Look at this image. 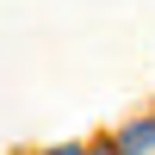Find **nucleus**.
<instances>
[{
	"label": "nucleus",
	"mask_w": 155,
	"mask_h": 155,
	"mask_svg": "<svg viewBox=\"0 0 155 155\" xmlns=\"http://www.w3.org/2000/svg\"><path fill=\"white\" fill-rule=\"evenodd\" d=\"M118 143H124V149H149V143H155V124H137V130H124Z\"/></svg>",
	"instance_id": "nucleus-1"
},
{
	"label": "nucleus",
	"mask_w": 155,
	"mask_h": 155,
	"mask_svg": "<svg viewBox=\"0 0 155 155\" xmlns=\"http://www.w3.org/2000/svg\"><path fill=\"white\" fill-rule=\"evenodd\" d=\"M56 155H81V149H56Z\"/></svg>",
	"instance_id": "nucleus-2"
}]
</instances>
